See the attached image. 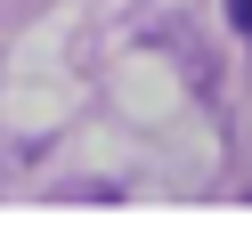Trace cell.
<instances>
[{
    "label": "cell",
    "instance_id": "6da1fadb",
    "mask_svg": "<svg viewBox=\"0 0 252 236\" xmlns=\"http://www.w3.org/2000/svg\"><path fill=\"white\" fill-rule=\"evenodd\" d=\"M228 17H236V25H244V33H252V0H228Z\"/></svg>",
    "mask_w": 252,
    "mask_h": 236
}]
</instances>
